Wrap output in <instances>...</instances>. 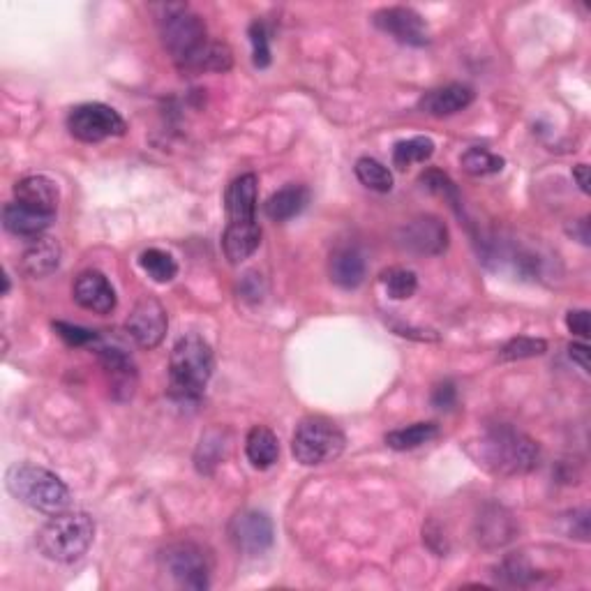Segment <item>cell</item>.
Segmentation results:
<instances>
[{
	"label": "cell",
	"mask_w": 591,
	"mask_h": 591,
	"mask_svg": "<svg viewBox=\"0 0 591 591\" xmlns=\"http://www.w3.org/2000/svg\"><path fill=\"white\" fill-rule=\"evenodd\" d=\"M160 37L164 49L169 51L178 67L190 61L208 42L204 19L187 5L164 7V14L160 17Z\"/></svg>",
	"instance_id": "6"
},
{
	"label": "cell",
	"mask_w": 591,
	"mask_h": 591,
	"mask_svg": "<svg viewBox=\"0 0 591 591\" xmlns=\"http://www.w3.org/2000/svg\"><path fill=\"white\" fill-rule=\"evenodd\" d=\"M344 446H347V437L338 425L324 416H308L298 423L294 432L291 455L303 467H321L338 460Z\"/></svg>",
	"instance_id": "5"
},
{
	"label": "cell",
	"mask_w": 591,
	"mask_h": 591,
	"mask_svg": "<svg viewBox=\"0 0 591 591\" xmlns=\"http://www.w3.org/2000/svg\"><path fill=\"white\" fill-rule=\"evenodd\" d=\"M261 245V227L257 220L250 222H229L222 236V250L229 264H243L250 259Z\"/></svg>",
	"instance_id": "18"
},
{
	"label": "cell",
	"mask_w": 591,
	"mask_h": 591,
	"mask_svg": "<svg viewBox=\"0 0 591 591\" xmlns=\"http://www.w3.org/2000/svg\"><path fill=\"white\" fill-rule=\"evenodd\" d=\"M213 351L201 335L187 333L169 356V393L178 402H197L213 377Z\"/></svg>",
	"instance_id": "2"
},
{
	"label": "cell",
	"mask_w": 591,
	"mask_h": 591,
	"mask_svg": "<svg viewBox=\"0 0 591 591\" xmlns=\"http://www.w3.org/2000/svg\"><path fill=\"white\" fill-rule=\"evenodd\" d=\"M160 564L178 587L204 591L211 587V561L197 543H171L162 550Z\"/></svg>",
	"instance_id": "7"
},
{
	"label": "cell",
	"mask_w": 591,
	"mask_h": 591,
	"mask_svg": "<svg viewBox=\"0 0 591 591\" xmlns=\"http://www.w3.org/2000/svg\"><path fill=\"white\" fill-rule=\"evenodd\" d=\"M139 266L144 268V271L148 273V278L160 282V284H167L176 278L178 273V264L176 259L171 257L169 252L164 250H157V248H151V250H144L139 254Z\"/></svg>",
	"instance_id": "29"
},
{
	"label": "cell",
	"mask_w": 591,
	"mask_h": 591,
	"mask_svg": "<svg viewBox=\"0 0 591 591\" xmlns=\"http://www.w3.org/2000/svg\"><path fill=\"white\" fill-rule=\"evenodd\" d=\"M229 541L241 555H264L266 550H271L275 541L273 520L264 511L245 508V511L236 513L229 522Z\"/></svg>",
	"instance_id": "9"
},
{
	"label": "cell",
	"mask_w": 591,
	"mask_h": 591,
	"mask_svg": "<svg viewBox=\"0 0 591 591\" xmlns=\"http://www.w3.org/2000/svg\"><path fill=\"white\" fill-rule=\"evenodd\" d=\"M95 538V520L88 513H58L37 531V550L56 564H74L86 555Z\"/></svg>",
	"instance_id": "4"
},
{
	"label": "cell",
	"mask_w": 591,
	"mask_h": 591,
	"mask_svg": "<svg viewBox=\"0 0 591 591\" xmlns=\"http://www.w3.org/2000/svg\"><path fill=\"white\" fill-rule=\"evenodd\" d=\"M513 538V520L504 513V508H492L490 513H483L478 518V541L488 548H497Z\"/></svg>",
	"instance_id": "25"
},
{
	"label": "cell",
	"mask_w": 591,
	"mask_h": 591,
	"mask_svg": "<svg viewBox=\"0 0 591 591\" xmlns=\"http://www.w3.org/2000/svg\"><path fill=\"white\" fill-rule=\"evenodd\" d=\"M222 439H220V432H208L206 437H201V444L197 448V469L201 474H211L213 467L220 462V455H222Z\"/></svg>",
	"instance_id": "35"
},
{
	"label": "cell",
	"mask_w": 591,
	"mask_h": 591,
	"mask_svg": "<svg viewBox=\"0 0 591 591\" xmlns=\"http://www.w3.org/2000/svg\"><path fill=\"white\" fill-rule=\"evenodd\" d=\"M54 331L70 347H88V344L100 342V335L91 331V328L67 324V321H54Z\"/></svg>",
	"instance_id": "36"
},
{
	"label": "cell",
	"mask_w": 591,
	"mask_h": 591,
	"mask_svg": "<svg viewBox=\"0 0 591 591\" xmlns=\"http://www.w3.org/2000/svg\"><path fill=\"white\" fill-rule=\"evenodd\" d=\"M460 164H462V169H465L469 176L478 178V176L499 174V171L504 169L506 162H504V157L490 153L488 148L474 146V148H469L467 153H462Z\"/></svg>",
	"instance_id": "30"
},
{
	"label": "cell",
	"mask_w": 591,
	"mask_h": 591,
	"mask_svg": "<svg viewBox=\"0 0 591 591\" xmlns=\"http://www.w3.org/2000/svg\"><path fill=\"white\" fill-rule=\"evenodd\" d=\"M308 201H310L308 187L291 183L268 197V201L264 204V211L273 222H287L291 218H296L298 213H303V208L308 206Z\"/></svg>",
	"instance_id": "22"
},
{
	"label": "cell",
	"mask_w": 591,
	"mask_h": 591,
	"mask_svg": "<svg viewBox=\"0 0 591 591\" xmlns=\"http://www.w3.org/2000/svg\"><path fill=\"white\" fill-rule=\"evenodd\" d=\"M14 199H17V204L31 208V211L56 218L61 190H58L56 181H51L47 176H26L14 185Z\"/></svg>",
	"instance_id": "15"
},
{
	"label": "cell",
	"mask_w": 591,
	"mask_h": 591,
	"mask_svg": "<svg viewBox=\"0 0 591 591\" xmlns=\"http://www.w3.org/2000/svg\"><path fill=\"white\" fill-rule=\"evenodd\" d=\"M474 102V91L465 84H446L435 91L425 93L418 102V109L423 114L435 116V118H446L453 114H460L462 109H467L469 104Z\"/></svg>",
	"instance_id": "16"
},
{
	"label": "cell",
	"mask_w": 591,
	"mask_h": 591,
	"mask_svg": "<svg viewBox=\"0 0 591 591\" xmlns=\"http://www.w3.org/2000/svg\"><path fill=\"white\" fill-rule=\"evenodd\" d=\"M372 21L379 31L388 33L402 44H409V47H425L430 42L428 24L411 7H384L374 14Z\"/></svg>",
	"instance_id": "12"
},
{
	"label": "cell",
	"mask_w": 591,
	"mask_h": 591,
	"mask_svg": "<svg viewBox=\"0 0 591 591\" xmlns=\"http://www.w3.org/2000/svg\"><path fill=\"white\" fill-rule=\"evenodd\" d=\"M381 282H384L386 294L395 298V301H407V298L414 296L418 289L416 273L402 266L388 268V271L381 273Z\"/></svg>",
	"instance_id": "31"
},
{
	"label": "cell",
	"mask_w": 591,
	"mask_h": 591,
	"mask_svg": "<svg viewBox=\"0 0 591 591\" xmlns=\"http://www.w3.org/2000/svg\"><path fill=\"white\" fill-rule=\"evenodd\" d=\"M439 437V425L437 423H414L407 425L402 430H393L386 435V444L393 451H414L423 444H430L432 439Z\"/></svg>",
	"instance_id": "26"
},
{
	"label": "cell",
	"mask_w": 591,
	"mask_h": 591,
	"mask_svg": "<svg viewBox=\"0 0 591 591\" xmlns=\"http://www.w3.org/2000/svg\"><path fill=\"white\" fill-rule=\"evenodd\" d=\"M566 520V534L571 538H580V541H589V513L582 511L568 513Z\"/></svg>",
	"instance_id": "37"
},
{
	"label": "cell",
	"mask_w": 591,
	"mask_h": 591,
	"mask_svg": "<svg viewBox=\"0 0 591 591\" xmlns=\"http://www.w3.org/2000/svg\"><path fill=\"white\" fill-rule=\"evenodd\" d=\"M5 488L21 504L31 506L33 511L44 515L63 513L72 501L70 488L63 483L61 476L44 467L31 465V462H21V465H12L7 469Z\"/></svg>",
	"instance_id": "3"
},
{
	"label": "cell",
	"mask_w": 591,
	"mask_h": 591,
	"mask_svg": "<svg viewBox=\"0 0 591 591\" xmlns=\"http://www.w3.org/2000/svg\"><path fill=\"white\" fill-rule=\"evenodd\" d=\"M245 455L254 469L273 467L280 458V441L266 425H254L245 439Z\"/></svg>",
	"instance_id": "23"
},
{
	"label": "cell",
	"mask_w": 591,
	"mask_h": 591,
	"mask_svg": "<svg viewBox=\"0 0 591 591\" xmlns=\"http://www.w3.org/2000/svg\"><path fill=\"white\" fill-rule=\"evenodd\" d=\"M478 467L497 476H522L541 465V448L525 432L511 425H495L469 446Z\"/></svg>",
	"instance_id": "1"
},
{
	"label": "cell",
	"mask_w": 591,
	"mask_h": 591,
	"mask_svg": "<svg viewBox=\"0 0 591 591\" xmlns=\"http://www.w3.org/2000/svg\"><path fill=\"white\" fill-rule=\"evenodd\" d=\"M356 178L372 192H391L393 190V174L386 164H381L374 157H361L356 162Z\"/></svg>",
	"instance_id": "28"
},
{
	"label": "cell",
	"mask_w": 591,
	"mask_h": 591,
	"mask_svg": "<svg viewBox=\"0 0 591 591\" xmlns=\"http://www.w3.org/2000/svg\"><path fill=\"white\" fill-rule=\"evenodd\" d=\"M97 356H100L102 370L107 372L111 391H114L116 398H132L134 386H137V365H134L130 354L121 347H107V344H102V347H97Z\"/></svg>",
	"instance_id": "13"
},
{
	"label": "cell",
	"mask_w": 591,
	"mask_h": 591,
	"mask_svg": "<svg viewBox=\"0 0 591 591\" xmlns=\"http://www.w3.org/2000/svg\"><path fill=\"white\" fill-rule=\"evenodd\" d=\"M365 259L363 254L354 245H342V248L331 254V261H328V273H331V280L342 289H356L361 287L365 280Z\"/></svg>",
	"instance_id": "19"
},
{
	"label": "cell",
	"mask_w": 591,
	"mask_h": 591,
	"mask_svg": "<svg viewBox=\"0 0 591 591\" xmlns=\"http://www.w3.org/2000/svg\"><path fill=\"white\" fill-rule=\"evenodd\" d=\"M72 296L81 308L95 314H109L116 308V291L100 271H84L74 282Z\"/></svg>",
	"instance_id": "14"
},
{
	"label": "cell",
	"mask_w": 591,
	"mask_h": 591,
	"mask_svg": "<svg viewBox=\"0 0 591 591\" xmlns=\"http://www.w3.org/2000/svg\"><path fill=\"white\" fill-rule=\"evenodd\" d=\"M67 130H70L74 139L84 141V144H100L104 139L123 137L127 125L116 109L102 102H86L70 111Z\"/></svg>",
	"instance_id": "8"
},
{
	"label": "cell",
	"mask_w": 591,
	"mask_h": 591,
	"mask_svg": "<svg viewBox=\"0 0 591 591\" xmlns=\"http://www.w3.org/2000/svg\"><path fill=\"white\" fill-rule=\"evenodd\" d=\"M398 241L405 250L414 254H425V257H437L448 250V227L435 215H421V218L407 222L400 229Z\"/></svg>",
	"instance_id": "11"
},
{
	"label": "cell",
	"mask_w": 591,
	"mask_h": 591,
	"mask_svg": "<svg viewBox=\"0 0 591 591\" xmlns=\"http://www.w3.org/2000/svg\"><path fill=\"white\" fill-rule=\"evenodd\" d=\"M169 317L164 305L153 296H144L127 317V333L141 349H155L164 340Z\"/></svg>",
	"instance_id": "10"
},
{
	"label": "cell",
	"mask_w": 591,
	"mask_h": 591,
	"mask_svg": "<svg viewBox=\"0 0 591 591\" xmlns=\"http://www.w3.org/2000/svg\"><path fill=\"white\" fill-rule=\"evenodd\" d=\"M573 178L575 183H578V187L582 192H589V167L587 164H578V167H573Z\"/></svg>",
	"instance_id": "41"
},
{
	"label": "cell",
	"mask_w": 591,
	"mask_h": 591,
	"mask_svg": "<svg viewBox=\"0 0 591 591\" xmlns=\"http://www.w3.org/2000/svg\"><path fill=\"white\" fill-rule=\"evenodd\" d=\"M51 222H54L51 215L31 211V208L17 204V201L5 204L3 208V227L10 231L12 236L28 238V241H37V238H42L44 231L51 227Z\"/></svg>",
	"instance_id": "20"
},
{
	"label": "cell",
	"mask_w": 591,
	"mask_h": 591,
	"mask_svg": "<svg viewBox=\"0 0 591 591\" xmlns=\"http://www.w3.org/2000/svg\"><path fill=\"white\" fill-rule=\"evenodd\" d=\"M548 351V342L541 338H513L511 342H506L499 351L501 361H522V358H534V356H543Z\"/></svg>",
	"instance_id": "33"
},
{
	"label": "cell",
	"mask_w": 591,
	"mask_h": 591,
	"mask_svg": "<svg viewBox=\"0 0 591 591\" xmlns=\"http://www.w3.org/2000/svg\"><path fill=\"white\" fill-rule=\"evenodd\" d=\"M58 266H61V245L51 236L37 238L21 257V271L28 278H47Z\"/></svg>",
	"instance_id": "21"
},
{
	"label": "cell",
	"mask_w": 591,
	"mask_h": 591,
	"mask_svg": "<svg viewBox=\"0 0 591 591\" xmlns=\"http://www.w3.org/2000/svg\"><path fill=\"white\" fill-rule=\"evenodd\" d=\"M568 356H571L582 370L589 372V347L587 344H571V347H568Z\"/></svg>",
	"instance_id": "40"
},
{
	"label": "cell",
	"mask_w": 591,
	"mask_h": 591,
	"mask_svg": "<svg viewBox=\"0 0 591 591\" xmlns=\"http://www.w3.org/2000/svg\"><path fill=\"white\" fill-rule=\"evenodd\" d=\"M435 155V141L430 137H411L398 141L393 148V164L398 169H407L411 164H423Z\"/></svg>",
	"instance_id": "27"
},
{
	"label": "cell",
	"mask_w": 591,
	"mask_h": 591,
	"mask_svg": "<svg viewBox=\"0 0 591 591\" xmlns=\"http://www.w3.org/2000/svg\"><path fill=\"white\" fill-rule=\"evenodd\" d=\"M234 65V54L224 42H206L190 61L181 65L187 74H204V72H229Z\"/></svg>",
	"instance_id": "24"
},
{
	"label": "cell",
	"mask_w": 591,
	"mask_h": 591,
	"mask_svg": "<svg viewBox=\"0 0 591 591\" xmlns=\"http://www.w3.org/2000/svg\"><path fill=\"white\" fill-rule=\"evenodd\" d=\"M573 236H578V241L582 245H589V220L582 218L578 222H573V229H571Z\"/></svg>",
	"instance_id": "42"
},
{
	"label": "cell",
	"mask_w": 591,
	"mask_h": 591,
	"mask_svg": "<svg viewBox=\"0 0 591 591\" xmlns=\"http://www.w3.org/2000/svg\"><path fill=\"white\" fill-rule=\"evenodd\" d=\"M250 42H252V63L259 70H266L271 65V37L264 21H254L250 26Z\"/></svg>",
	"instance_id": "34"
},
{
	"label": "cell",
	"mask_w": 591,
	"mask_h": 591,
	"mask_svg": "<svg viewBox=\"0 0 591 591\" xmlns=\"http://www.w3.org/2000/svg\"><path fill=\"white\" fill-rule=\"evenodd\" d=\"M566 326L573 335L587 340L589 338V312L587 310H571L566 314Z\"/></svg>",
	"instance_id": "39"
},
{
	"label": "cell",
	"mask_w": 591,
	"mask_h": 591,
	"mask_svg": "<svg viewBox=\"0 0 591 591\" xmlns=\"http://www.w3.org/2000/svg\"><path fill=\"white\" fill-rule=\"evenodd\" d=\"M257 194H259L257 176L254 174L238 176L236 181L227 187V194H224V208H227L229 222L257 220Z\"/></svg>",
	"instance_id": "17"
},
{
	"label": "cell",
	"mask_w": 591,
	"mask_h": 591,
	"mask_svg": "<svg viewBox=\"0 0 591 591\" xmlns=\"http://www.w3.org/2000/svg\"><path fill=\"white\" fill-rule=\"evenodd\" d=\"M458 402V388H455L453 381H441L432 391V405L437 409H451Z\"/></svg>",
	"instance_id": "38"
},
{
	"label": "cell",
	"mask_w": 591,
	"mask_h": 591,
	"mask_svg": "<svg viewBox=\"0 0 591 591\" xmlns=\"http://www.w3.org/2000/svg\"><path fill=\"white\" fill-rule=\"evenodd\" d=\"M425 190H430L432 194H439V197H444L451 201V206L455 208L462 215V206H460V192H458V185H455L451 178H448L444 171L439 169H428L425 174L418 178Z\"/></svg>",
	"instance_id": "32"
}]
</instances>
